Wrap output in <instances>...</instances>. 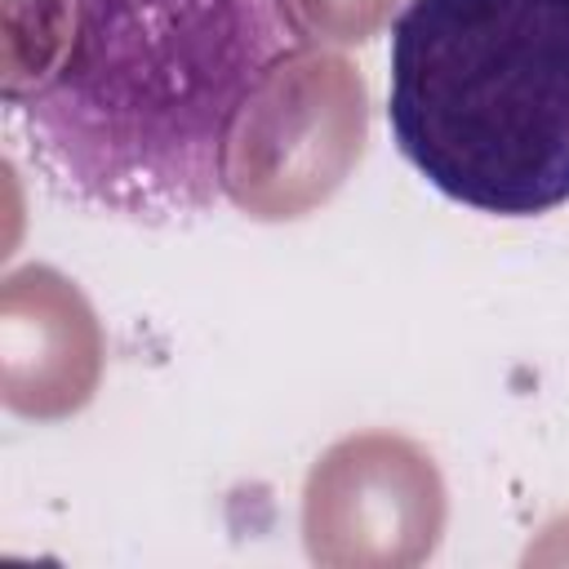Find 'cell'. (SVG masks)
Masks as SVG:
<instances>
[{"label": "cell", "instance_id": "cell-1", "mask_svg": "<svg viewBox=\"0 0 569 569\" xmlns=\"http://www.w3.org/2000/svg\"><path fill=\"white\" fill-rule=\"evenodd\" d=\"M40 27L4 84L18 156L53 200L142 227L227 200L236 129L302 44L284 0H40Z\"/></svg>", "mask_w": 569, "mask_h": 569}, {"label": "cell", "instance_id": "cell-2", "mask_svg": "<svg viewBox=\"0 0 569 569\" xmlns=\"http://www.w3.org/2000/svg\"><path fill=\"white\" fill-rule=\"evenodd\" d=\"M387 124L449 200L533 218L569 200V0H405Z\"/></svg>", "mask_w": 569, "mask_h": 569}]
</instances>
